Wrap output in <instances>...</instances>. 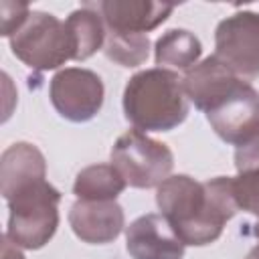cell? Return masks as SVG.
<instances>
[{
	"label": "cell",
	"mask_w": 259,
	"mask_h": 259,
	"mask_svg": "<svg viewBox=\"0 0 259 259\" xmlns=\"http://www.w3.org/2000/svg\"><path fill=\"white\" fill-rule=\"evenodd\" d=\"M103 53L109 61L121 67H138L146 63L150 55V38L148 34H130L107 30Z\"/></svg>",
	"instance_id": "17"
},
{
	"label": "cell",
	"mask_w": 259,
	"mask_h": 259,
	"mask_svg": "<svg viewBox=\"0 0 259 259\" xmlns=\"http://www.w3.org/2000/svg\"><path fill=\"white\" fill-rule=\"evenodd\" d=\"M6 237L20 249H40L57 233L61 192L49 182L40 180L10 196L8 200Z\"/></svg>",
	"instance_id": "3"
},
{
	"label": "cell",
	"mask_w": 259,
	"mask_h": 259,
	"mask_svg": "<svg viewBox=\"0 0 259 259\" xmlns=\"http://www.w3.org/2000/svg\"><path fill=\"white\" fill-rule=\"evenodd\" d=\"M111 164L125 184L134 188H158L174 168L172 150L140 130L123 132L111 148Z\"/></svg>",
	"instance_id": "5"
},
{
	"label": "cell",
	"mask_w": 259,
	"mask_h": 259,
	"mask_svg": "<svg viewBox=\"0 0 259 259\" xmlns=\"http://www.w3.org/2000/svg\"><path fill=\"white\" fill-rule=\"evenodd\" d=\"M245 259H259V245H255L249 253H247V257Z\"/></svg>",
	"instance_id": "22"
},
{
	"label": "cell",
	"mask_w": 259,
	"mask_h": 259,
	"mask_svg": "<svg viewBox=\"0 0 259 259\" xmlns=\"http://www.w3.org/2000/svg\"><path fill=\"white\" fill-rule=\"evenodd\" d=\"M125 186L113 164H91L77 174L73 194L81 200H115Z\"/></svg>",
	"instance_id": "16"
},
{
	"label": "cell",
	"mask_w": 259,
	"mask_h": 259,
	"mask_svg": "<svg viewBox=\"0 0 259 259\" xmlns=\"http://www.w3.org/2000/svg\"><path fill=\"white\" fill-rule=\"evenodd\" d=\"M103 95L101 77L83 67L57 71L49 85V97L57 113L75 123L93 119L103 105Z\"/></svg>",
	"instance_id": "7"
},
{
	"label": "cell",
	"mask_w": 259,
	"mask_h": 259,
	"mask_svg": "<svg viewBox=\"0 0 259 259\" xmlns=\"http://www.w3.org/2000/svg\"><path fill=\"white\" fill-rule=\"evenodd\" d=\"M188 111L190 101L176 71L144 69L130 77L123 89L125 119L144 134L170 132L188 117Z\"/></svg>",
	"instance_id": "2"
},
{
	"label": "cell",
	"mask_w": 259,
	"mask_h": 259,
	"mask_svg": "<svg viewBox=\"0 0 259 259\" xmlns=\"http://www.w3.org/2000/svg\"><path fill=\"white\" fill-rule=\"evenodd\" d=\"M2 259H24V253L6 235L2 237Z\"/></svg>",
	"instance_id": "21"
},
{
	"label": "cell",
	"mask_w": 259,
	"mask_h": 259,
	"mask_svg": "<svg viewBox=\"0 0 259 259\" xmlns=\"http://www.w3.org/2000/svg\"><path fill=\"white\" fill-rule=\"evenodd\" d=\"M156 204L180 241L192 247L214 243L227 221L239 212L233 176H217L206 182L188 174L168 176L156 188Z\"/></svg>",
	"instance_id": "1"
},
{
	"label": "cell",
	"mask_w": 259,
	"mask_h": 259,
	"mask_svg": "<svg viewBox=\"0 0 259 259\" xmlns=\"http://www.w3.org/2000/svg\"><path fill=\"white\" fill-rule=\"evenodd\" d=\"M202 55V45L196 34L184 28L166 30L154 45V61L162 69L188 71Z\"/></svg>",
	"instance_id": "15"
},
{
	"label": "cell",
	"mask_w": 259,
	"mask_h": 259,
	"mask_svg": "<svg viewBox=\"0 0 259 259\" xmlns=\"http://www.w3.org/2000/svg\"><path fill=\"white\" fill-rule=\"evenodd\" d=\"M8 40L12 55L36 71L59 69L75 55L65 20L42 10H32L26 22Z\"/></svg>",
	"instance_id": "4"
},
{
	"label": "cell",
	"mask_w": 259,
	"mask_h": 259,
	"mask_svg": "<svg viewBox=\"0 0 259 259\" xmlns=\"http://www.w3.org/2000/svg\"><path fill=\"white\" fill-rule=\"evenodd\" d=\"M233 192L239 210H247L259 217V168L233 176Z\"/></svg>",
	"instance_id": "18"
},
{
	"label": "cell",
	"mask_w": 259,
	"mask_h": 259,
	"mask_svg": "<svg viewBox=\"0 0 259 259\" xmlns=\"http://www.w3.org/2000/svg\"><path fill=\"white\" fill-rule=\"evenodd\" d=\"M239 81H241V77H237L214 55L198 61L182 77L188 101L194 103V107L204 113L212 105H217Z\"/></svg>",
	"instance_id": "12"
},
{
	"label": "cell",
	"mask_w": 259,
	"mask_h": 259,
	"mask_svg": "<svg viewBox=\"0 0 259 259\" xmlns=\"http://www.w3.org/2000/svg\"><path fill=\"white\" fill-rule=\"evenodd\" d=\"M65 24L71 34L73 49H75L73 61H85V59L93 57L99 49H103L107 26H105L103 16L99 14L97 6L85 4L77 10H73L67 16Z\"/></svg>",
	"instance_id": "14"
},
{
	"label": "cell",
	"mask_w": 259,
	"mask_h": 259,
	"mask_svg": "<svg viewBox=\"0 0 259 259\" xmlns=\"http://www.w3.org/2000/svg\"><path fill=\"white\" fill-rule=\"evenodd\" d=\"M204 115L223 142L241 148L259 134V91L241 79Z\"/></svg>",
	"instance_id": "8"
},
{
	"label": "cell",
	"mask_w": 259,
	"mask_h": 259,
	"mask_svg": "<svg viewBox=\"0 0 259 259\" xmlns=\"http://www.w3.org/2000/svg\"><path fill=\"white\" fill-rule=\"evenodd\" d=\"M30 16V8L26 2H12V0H2L0 2V34L2 36H12Z\"/></svg>",
	"instance_id": "19"
},
{
	"label": "cell",
	"mask_w": 259,
	"mask_h": 259,
	"mask_svg": "<svg viewBox=\"0 0 259 259\" xmlns=\"http://www.w3.org/2000/svg\"><path fill=\"white\" fill-rule=\"evenodd\" d=\"M235 168L237 172H247L259 168V134L245 146L237 148L235 152Z\"/></svg>",
	"instance_id": "20"
},
{
	"label": "cell",
	"mask_w": 259,
	"mask_h": 259,
	"mask_svg": "<svg viewBox=\"0 0 259 259\" xmlns=\"http://www.w3.org/2000/svg\"><path fill=\"white\" fill-rule=\"evenodd\" d=\"M107 30L148 34L174 10V4L154 0H103L97 4Z\"/></svg>",
	"instance_id": "11"
},
{
	"label": "cell",
	"mask_w": 259,
	"mask_h": 259,
	"mask_svg": "<svg viewBox=\"0 0 259 259\" xmlns=\"http://www.w3.org/2000/svg\"><path fill=\"white\" fill-rule=\"evenodd\" d=\"M125 249L132 259H182L186 245L162 214L148 212L125 229Z\"/></svg>",
	"instance_id": "9"
},
{
	"label": "cell",
	"mask_w": 259,
	"mask_h": 259,
	"mask_svg": "<svg viewBox=\"0 0 259 259\" xmlns=\"http://www.w3.org/2000/svg\"><path fill=\"white\" fill-rule=\"evenodd\" d=\"M214 57L243 81L259 77V12L241 10L214 30Z\"/></svg>",
	"instance_id": "6"
},
{
	"label": "cell",
	"mask_w": 259,
	"mask_h": 259,
	"mask_svg": "<svg viewBox=\"0 0 259 259\" xmlns=\"http://www.w3.org/2000/svg\"><path fill=\"white\" fill-rule=\"evenodd\" d=\"M69 225L83 243L105 245L115 241L123 227L125 214L115 200H75L69 210Z\"/></svg>",
	"instance_id": "10"
},
{
	"label": "cell",
	"mask_w": 259,
	"mask_h": 259,
	"mask_svg": "<svg viewBox=\"0 0 259 259\" xmlns=\"http://www.w3.org/2000/svg\"><path fill=\"white\" fill-rule=\"evenodd\" d=\"M47 180V162L42 152L28 142H16L0 158V192L4 200L22 188Z\"/></svg>",
	"instance_id": "13"
},
{
	"label": "cell",
	"mask_w": 259,
	"mask_h": 259,
	"mask_svg": "<svg viewBox=\"0 0 259 259\" xmlns=\"http://www.w3.org/2000/svg\"><path fill=\"white\" fill-rule=\"evenodd\" d=\"M253 235H255V237L259 239V221H257V223L253 225Z\"/></svg>",
	"instance_id": "23"
}]
</instances>
